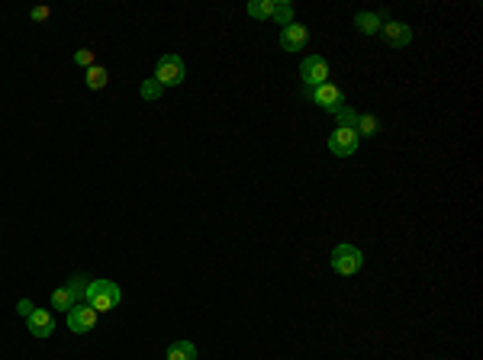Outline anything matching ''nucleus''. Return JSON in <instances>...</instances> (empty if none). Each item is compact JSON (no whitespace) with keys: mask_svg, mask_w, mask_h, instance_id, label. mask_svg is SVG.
I'll list each match as a JSON object with an SVG mask.
<instances>
[{"mask_svg":"<svg viewBox=\"0 0 483 360\" xmlns=\"http://www.w3.org/2000/svg\"><path fill=\"white\" fill-rule=\"evenodd\" d=\"M77 305V299H74V293L68 290V286H58L55 293H52V309H58V312H71Z\"/></svg>","mask_w":483,"mask_h":360,"instance_id":"obj_14","label":"nucleus"},{"mask_svg":"<svg viewBox=\"0 0 483 360\" xmlns=\"http://www.w3.org/2000/svg\"><path fill=\"white\" fill-rule=\"evenodd\" d=\"M357 145H361V139H357V132L351 129V125L338 123L335 129H332V135H329V152L335 154V158H351V154L357 152Z\"/></svg>","mask_w":483,"mask_h":360,"instance_id":"obj_6","label":"nucleus"},{"mask_svg":"<svg viewBox=\"0 0 483 360\" xmlns=\"http://www.w3.org/2000/svg\"><path fill=\"white\" fill-rule=\"evenodd\" d=\"M309 45V26L303 23H290L280 29V49L284 52H303Z\"/></svg>","mask_w":483,"mask_h":360,"instance_id":"obj_8","label":"nucleus"},{"mask_svg":"<svg viewBox=\"0 0 483 360\" xmlns=\"http://www.w3.org/2000/svg\"><path fill=\"white\" fill-rule=\"evenodd\" d=\"M165 360H196V344L194 341H171Z\"/></svg>","mask_w":483,"mask_h":360,"instance_id":"obj_13","label":"nucleus"},{"mask_svg":"<svg viewBox=\"0 0 483 360\" xmlns=\"http://www.w3.org/2000/svg\"><path fill=\"white\" fill-rule=\"evenodd\" d=\"M303 100H309V103L322 106L326 113H332V116H335V113L345 106V90H342V87H335V84L329 81V84H322V87L303 90Z\"/></svg>","mask_w":483,"mask_h":360,"instance_id":"obj_4","label":"nucleus"},{"mask_svg":"<svg viewBox=\"0 0 483 360\" xmlns=\"http://www.w3.org/2000/svg\"><path fill=\"white\" fill-rule=\"evenodd\" d=\"M29 16H33L35 23H45V20H49V16H52V10H49V7H35Z\"/></svg>","mask_w":483,"mask_h":360,"instance_id":"obj_22","label":"nucleus"},{"mask_svg":"<svg viewBox=\"0 0 483 360\" xmlns=\"http://www.w3.org/2000/svg\"><path fill=\"white\" fill-rule=\"evenodd\" d=\"M16 312H20L23 319H29V315H33V312H35V305L29 303V299H20V303H16Z\"/></svg>","mask_w":483,"mask_h":360,"instance_id":"obj_21","label":"nucleus"},{"mask_svg":"<svg viewBox=\"0 0 483 360\" xmlns=\"http://www.w3.org/2000/svg\"><path fill=\"white\" fill-rule=\"evenodd\" d=\"M119 299H123V290H119L113 280H91L87 283V293H84V303L91 305L94 312H110L119 305Z\"/></svg>","mask_w":483,"mask_h":360,"instance_id":"obj_1","label":"nucleus"},{"mask_svg":"<svg viewBox=\"0 0 483 360\" xmlns=\"http://www.w3.org/2000/svg\"><path fill=\"white\" fill-rule=\"evenodd\" d=\"M74 64H77V68H94V52L91 49L74 52Z\"/></svg>","mask_w":483,"mask_h":360,"instance_id":"obj_20","label":"nucleus"},{"mask_svg":"<svg viewBox=\"0 0 483 360\" xmlns=\"http://www.w3.org/2000/svg\"><path fill=\"white\" fill-rule=\"evenodd\" d=\"M351 129L357 132V139H374V135H380V119L374 116V113H357L355 123H351Z\"/></svg>","mask_w":483,"mask_h":360,"instance_id":"obj_12","label":"nucleus"},{"mask_svg":"<svg viewBox=\"0 0 483 360\" xmlns=\"http://www.w3.org/2000/svg\"><path fill=\"white\" fill-rule=\"evenodd\" d=\"M294 13H296L294 4H287V0H277V7H274V16H271V20L277 23L280 29H284V26H290V23H294Z\"/></svg>","mask_w":483,"mask_h":360,"instance_id":"obj_16","label":"nucleus"},{"mask_svg":"<svg viewBox=\"0 0 483 360\" xmlns=\"http://www.w3.org/2000/svg\"><path fill=\"white\" fill-rule=\"evenodd\" d=\"M377 35L390 49H406L409 42H413V26H406V23H399V20H387Z\"/></svg>","mask_w":483,"mask_h":360,"instance_id":"obj_7","label":"nucleus"},{"mask_svg":"<svg viewBox=\"0 0 483 360\" xmlns=\"http://www.w3.org/2000/svg\"><path fill=\"white\" fill-rule=\"evenodd\" d=\"M26 322H29V334L33 338H52L55 334V315L49 309H35Z\"/></svg>","mask_w":483,"mask_h":360,"instance_id":"obj_10","label":"nucleus"},{"mask_svg":"<svg viewBox=\"0 0 483 360\" xmlns=\"http://www.w3.org/2000/svg\"><path fill=\"white\" fill-rule=\"evenodd\" d=\"M274 7H277V0H252V4H248V16H255V20H271Z\"/></svg>","mask_w":483,"mask_h":360,"instance_id":"obj_15","label":"nucleus"},{"mask_svg":"<svg viewBox=\"0 0 483 360\" xmlns=\"http://www.w3.org/2000/svg\"><path fill=\"white\" fill-rule=\"evenodd\" d=\"M97 325V312L91 309L87 303H77L74 309L68 312V328L74 334H84V332H91V328Z\"/></svg>","mask_w":483,"mask_h":360,"instance_id":"obj_9","label":"nucleus"},{"mask_svg":"<svg viewBox=\"0 0 483 360\" xmlns=\"http://www.w3.org/2000/svg\"><path fill=\"white\" fill-rule=\"evenodd\" d=\"M87 283H91V280L84 277V274H74V277L68 280V290L74 293V299L77 303H84V293H87Z\"/></svg>","mask_w":483,"mask_h":360,"instance_id":"obj_19","label":"nucleus"},{"mask_svg":"<svg viewBox=\"0 0 483 360\" xmlns=\"http://www.w3.org/2000/svg\"><path fill=\"white\" fill-rule=\"evenodd\" d=\"M184 77H187V64L181 62V55H161L158 64H155V81L161 87H181Z\"/></svg>","mask_w":483,"mask_h":360,"instance_id":"obj_3","label":"nucleus"},{"mask_svg":"<svg viewBox=\"0 0 483 360\" xmlns=\"http://www.w3.org/2000/svg\"><path fill=\"white\" fill-rule=\"evenodd\" d=\"M365 267V251L355 244H335L332 248V270L342 277H355L357 270Z\"/></svg>","mask_w":483,"mask_h":360,"instance_id":"obj_2","label":"nucleus"},{"mask_svg":"<svg viewBox=\"0 0 483 360\" xmlns=\"http://www.w3.org/2000/svg\"><path fill=\"white\" fill-rule=\"evenodd\" d=\"M139 94H142V100H148V103H155V100L165 94V87H161L155 77H148V81H142V87H139Z\"/></svg>","mask_w":483,"mask_h":360,"instance_id":"obj_18","label":"nucleus"},{"mask_svg":"<svg viewBox=\"0 0 483 360\" xmlns=\"http://www.w3.org/2000/svg\"><path fill=\"white\" fill-rule=\"evenodd\" d=\"M84 81H87V87H91V90H104L106 84H110V74H106L104 64H94V68H87Z\"/></svg>","mask_w":483,"mask_h":360,"instance_id":"obj_17","label":"nucleus"},{"mask_svg":"<svg viewBox=\"0 0 483 360\" xmlns=\"http://www.w3.org/2000/svg\"><path fill=\"white\" fill-rule=\"evenodd\" d=\"M332 71H329V62L322 55H306L300 62V81H303V90H313V87H322V84H329Z\"/></svg>","mask_w":483,"mask_h":360,"instance_id":"obj_5","label":"nucleus"},{"mask_svg":"<svg viewBox=\"0 0 483 360\" xmlns=\"http://www.w3.org/2000/svg\"><path fill=\"white\" fill-rule=\"evenodd\" d=\"M390 20V16H384V13H371V10H365V13H355V29L361 35H377L380 33V26Z\"/></svg>","mask_w":483,"mask_h":360,"instance_id":"obj_11","label":"nucleus"}]
</instances>
